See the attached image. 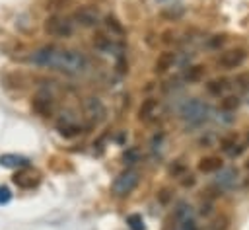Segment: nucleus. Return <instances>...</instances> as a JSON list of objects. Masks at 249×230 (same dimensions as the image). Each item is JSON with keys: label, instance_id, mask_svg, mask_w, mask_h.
<instances>
[{"label": "nucleus", "instance_id": "nucleus-15", "mask_svg": "<svg viewBox=\"0 0 249 230\" xmlns=\"http://www.w3.org/2000/svg\"><path fill=\"white\" fill-rule=\"evenodd\" d=\"M33 109L39 113V115H43V117H49L51 113H53V103H51V97H45V96H37L35 99H33Z\"/></svg>", "mask_w": 249, "mask_h": 230}, {"label": "nucleus", "instance_id": "nucleus-3", "mask_svg": "<svg viewBox=\"0 0 249 230\" xmlns=\"http://www.w3.org/2000/svg\"><path fill=\"white\" fill-rule=\"evenodd\" d=\"M181 117L189 123V125H200L206 117H208V105L196 97L187 99L181 105Z\"/></svg>", "mask_w": 249, "mask_h": 230}, {"label": "nucleus", "instance_id": "nucleus-22", "mask_svg": "<svg viewBox=\"0 0 249 230\" xmlns=\"http://www.w3.org/2000/svg\"><path fill=\"white\" fill-rule=\"evenodd\" d=\"M12 199V193L8 187H0V205H6Z\"/></svg>", "mask_w": 249, "mask_h": 230}, {"label": "nucleus", "instance_id": "nucleus-13", "mask_svg": "<svg viewBox=\"0 0 249 230\" xmlns=\"http://www.w3.org/2000/svg\"><path fill=\"white\" fill-rule=\"evenodd\" d=\"M97 12L93 10V8H82V10H78L76 12V19H78V23H82L84 27H91V25H95L97 23Z\"/></svg>", "mask_w": 249, "mask_h": 230}, {"label": "nucleus", "instance_id": "nucleus-6", "mask_svg": "<svg viewBox=\"0 0 249 230\" xmlns=\"http://www.w3.org/2000/svg\"><path fill=\"white\" fill-rule=\"evenodd\" d=\"M12 181H14L19 189H33V187L39 185V181H41V173H39L37 170H31V168L27 166V168L18 170L16 175L12 177Z\"/></svg>", "mask_w": 249, "mask_h": 230}, {"label": "nucleus", "instance_id": "nucleus-1", "mask_svg": "<svg viewBox=\"0 0 249 230\" xmlns=\"http://www.w3.org/2000/svg\"><path fill=\"white\" fill-rule=\"evenodd\" d=\"M31 62L43 68L58 70L68 76H78L88 70V58L84 53L62 47H41L31 53Z\"/></svg>", "mask_w": 249, "mask_h": 230}, {"label": "nucleus", "instance_id": "nucleus-4", "mask_svg": "<svg viewBox=\"0 0 249 230\" xmlns=\"http://www.w3.org/2000/svg\"><path fill=\"white\" fill-rule=\"evenodd\" d=\"M43 31L51 37H70L74 33V23L68 18L60 16H51L43 23Z\"/></svg>", "mask_w": 249, "mask_h": 230}, {"label": "nucleus", "instance_id": "nucleus-16", "mask_svg": "<svg viewBox=\"0 0 249 230\" xmlns=\"http://www.w3.org/2000/svg\"><path fill=\"white\" fill-rule=\"evenodd\" d=\"M93 47H95L97 51H101V53H111L113 47H115V43H113L111 37H107V35H97V37L93 39Z\"/></svg>", "mask_w": 249, "mask_h": 230}, {"label": "nucleus", "instance_id": "nucleus-21", "mask_svg": "<svg viewBox=\"0 0 249 230\" xmlns=\"http://www.w3.org/2000/svg\"><path fill=\"white\" fill-rule=\"evenodd\" d=\"M175 230H198V228H196V222H195V218L191 216V218H183V220H177V224H175Z\"/></svg>", "mask_w": 249, "mask_h": 230}, {"label": "nucleus", "instance_id": "nucleus-7", "mask_svg": "<svg viewBox=\"0 0 249 230\" xmlns=\"http://www.w3.org/2000/svg\"><path fill=\"white\" fill-rule=\"evenodd\" d=\"M56 129H58V133H60V134H64V136H76V134H80V133H82V125H80L76 119L68 117V115H64V117H60V119H58Z\"/></svg>", "mask_w": 249, "mask_h": 230}, {"label": "nucleus", "instance_id": "nucleus-12", "mask_svg": "<svg viewBox=\"0 0 249 230\" xmlns=\"http://www.w3.org/2000/svg\"><path fill=\"white\" fill-rule=\"evenodd\" d=\"M0 166L4 168H27L29 166V160L25 156H19V154H2L0 156Z\"/></svg>", "mask_w": 249, "mask_h": 230}, {"label": "nucleus", "instance_id": "nucleus-11", "mask_svg": "<svg viewBox=\"0 0 249 230\" xmlns=\"http://www.w3.org/2000/svg\"><path fill=\"white\" fill-rule=\"evenodd\" d=\"M222 168H224V162L220 156H204L198 162V170L204 173H214V172H220Z\"/></svg>", "mask_w": 249, "mask_h": 230}, {"label": "nucleus", "instance_id": "nucleus-20", "mask_svg": "<svg viewBox=\"0 0 249 230\" xmlns=\"http://www.w3.org/2000/svg\"><path fill=\"white\" fill-rule=\"evenodd\" d=\"M126 224H128L130 230H144V220H142L140 214H130L126 218Z\"/></svg>", "mask_w": 249, "mask_h": 230}, {"label": "nucleus", "instance_id": "nucleus-17", "mask_svg": "<svg viewBox=\"0 0 249 230\" xmlns=\"http://www.w3.org/2000/svg\"><path fill=\"white\" fill-rule=\"evenodd\" d=\"M228 88H230L228 80H212V82L206 84V90H208L212 96H222V94H226Z\"/></svg>", "mask_w": 249, "mask_h": 230}, {"label": "nucleus", "instance_id": "nucleus-8", "mask_svg": "<svg viewBox=\"0 0 249 230\" xmlns=\"http://www.w3.org/2000/svg\"><path fill=\"white\" fill-rule=\"evenodd\" d=\"M156 111H158V99H154V97H146V99L140 103V107H138V119L148 123V121L154 119Z\"/></svg>", "mask_w": 249, "mask_h": 230}, {"label": "nucleus", "instance_id": "nucleus-2", "mask_svg": "<svg viewBox=\"0 0 249 230\" xmlns=\"http://www.w3.org/2000/svg\"><path fill=\"white\" fill-rule=\"evenodd\" d=\"M138 181H140V173L136 170H124L123 173H119L115 177V181L111 185V191H113L115 197H126L136 189Z\"/></svg>", "mask_w": 249, "mask_h": 230}, {"label": "nucleus", "instance_id": "nucleus-18", "mask_svg": "<svg viewBox=\"0 0 249 230\" xmlns=\"http://www.w3.org/2000/svg\"><path fill=\"white\" fill-rule=\"evenodd\" d=\"M220 107H222V111H235L237 107H239V97L237 96H233V94H226L224 97H222V101H220Z\"/></svg>", "mask_w": 249, "mask_h": 230}, {"label": "nucleus", "instance_id": "nucleus-19", "mask_svg": "<svg viewBox=\"0 0 249 230\" xmlns=\"http://www.w3.org/2000/svg\"><path fill=\"white\" fill-rule=\"evenodd\" d=\"M187 80L189 82H198L202 76H204V66H200V64H195V66H191L189 70H187Z\"/></svg>", "mask_w": 249, "mask_h": 230}, {"label": "nucleus", "instance_id": "nucleus-9", "mask_svg": "<svg viewBox=\"0 0 249 230\" xmlns=\"http://www.w3.org/2000/svg\"><path fill=\"white\" fill-rule=\"evenodd\" d=\"M173 62H175V53L173 51H163V53L158 55V58L154 62V70L158 74H163L173 66Z\"/></svg>", "mask_w": 249, "mask_h": 230}, {"label": "nucleus", "instance_id": "nucleus-5", "mask_svg": "<svg viewBox=\"0 0 249 230\" xmlns=\"http://www.w3.org/2000/svg\"><path fill=\"white\" fill-rule=\"evenodd\" d=\"M247 58V53L245 49L241 47H233V49H228L224 51L220 57H218V64L226 70H233V68H239Z\"/></svg>", "mask_w": 249, "mask_h": 230}, {"label": "nucleus", "instance_id": "nucleus-14", "mask_svg": "<svg viewBox=\"0 0 249 230\" xmlns=\"http://www.w3.org/2000/svg\"><path fill=\"white\" fill-rule=\"evenodd\" d=\"M86 111H88V115H89L91 119H95V121L103 119V115H105V107H103V103H101L97 97H88V99H86Z\"/></svg>", "mask_w": 249, "mask_h": 230}, {"label": "nucleus", "instance_id": "nucleus-10", "mask_svg": "<svg viewBox=\"0 0 249 230\" xmlns=\"http://www.w3.org/2000/svg\"><path fill=\"white\" fill-rule=\"evenodd\" d=\"M216 183L224 189H231L235 183H237V170L233 168H222L218 177H216Z\"/></svg>", "mask_w": 249, "mask_h": 230}]
</instances>
